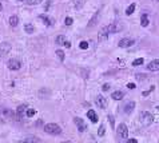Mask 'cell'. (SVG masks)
<instances>
[{
  "instance_id": "1",
  "label": "cell",
  "mask_w": 159,
  "mask_h": 143,
  "mask_svg": "<svg viewBox=\"0 0 159 143\" xmlns=\"http://www.w3.org/2000/svg\"><path fill=\"white\" fill-rule=\"evenodd\" d=\"M44 133H47L48 135H59L62 133V128L56 123H48L44 126Z\"/></svg>"
},
{
  "instance_id": "2",
  "label": "cell",
  "mask_w": 159,
  "mask_h": 143,
  "mask_svg": "<svg viewBox=\"0 0 159 143\" xmlns=\"http://www.w3.org/2000/svg\"><path fill=\"white\" fill-rule=\"evenodd\" d=\"M139 118H141V123L143 126H150L154 122V116H152V114H150L149 111H142Z\"/></svg>"
},
{
  "instance_id": "3",
  "label": "cell",
  "mask_w": 159,
  "mask_h": 143,
  "mask_svg": "<svg viewBox=\"0 0 159 143\" xmlns=\"http://www.w3.org/2000/svg\"><path fill=\"white\" fill-rule=\"evenodd\" d=\"M116 133L119 134V136L122 139H127V136H128V128H127V126H126L124 123H120V125L118 126V128H116Z\"/></svg>"
},
{
  "instance_id": "4",
  "label": "cell",
  "mask_w": 159,
  "mask_h": 143,
  "mask_svg": "<svg viewBox=\"0 0 159 143\" xmlns=\"http://www.w3.org/2000/svg\"><path fill=\"white\" fill-rule=\"evenodd\" d=\"M10 51H11V44L10 43H0V57L7 56Z\"/></svg>"
},
{
  "instance_id": "5",
  "label": "cell",
  "mask_w": 159,
  "mask_h": 143,
  "mask_svg": "<svg viewBox=\"0 0 159 143\" xmlns=\"http://www.w3.org/2000/svg\"><path fill=\"white\" fill-rule=\"evenodd\" d=\"M7 66H8L10 70L16 71V70H19V68L21 67V63H20V60H18V59H10V62H8Z\"/></svg>"
},
{
  "instance_id": "6",
  "label": "cell",
  "mask_w": 159,
  "mask_h": 143,
  "mask_svg": "<svg viewBox=\"0 0 159 143\" xmlns=\"http://www.w3.org/2000/svg\"><path fill=\"white\" fill-rule=\"evenodd\" d=\"M108 34H110L108 27H103L99 31V34H98V40H99V42H105L107 38H108Z\"/></svg>"
},
{
  "instance_id": "7",
  "label": "cell",
  "mask_w": 159,
  "mask_h": 143,
  "mask_svg": "<svg viewBox=\"0 0 159 143\" xmlns=\"http://www.w3.org/2000/svg\"><path fill=\"white\" fill-rule=\"evenodd\" d=\"M135 43L134 39H128V38H123L122 40L119 42V47L120 48H127V47H131V46Z\"/></svg>"
},
{
  "instance_id": "8",
  "label": "cell",
  "mask_w": 159,
  "mask_h": 143,
  "mask_svg": "<svg viewBox=\"0 0 159 143\" xmlns=\"http://www.w3.org/2000/svg\"><path fill=\"white\" fill-rule=\"evenodd\" d=\"M95 104H96L99 108H106L107 107V102H106V98L102 95H98L95 98Z\"/></svg>"
},
{
  "instance_id": "9",
  "label": "cell",
  "mask_w": 159,
  "mask_h": 143,
  "mask_svg": "<svg viewBox=\"0 0 159 143\" xmlns=\"http://www.w3.org/2000/svg\"><path fill=\"white\" fill-rule=\"evenodd\" d=\"M74 123H75L76 126H78V130L79 133H83L84 130H86V125H84V120L80 119V118H74Z\"/></svg>"
},
{
  "instance_id": "10",
  "label": "cell",
  "mask_w": 159,
  "mask_h": 143,
  "mask_svg": "<svg viewBox=\"0 0 159 143\" xmlns=\"http://www.w3.org/2000/svg\"><path fill=\"white\" fill-rule=\"evenodd\" d=\"M147 68H149V71H159V59H155L152 60V62L149 63V66H147Z\"/></svg>"
},
{
  "instance_id": "11",
  "label": "cell",
  "mask_w": 159,
  "mask_h": 143,
  "mask_svg": "<svg viewBox=\"0 0 159 143\" xmlns=\"http://www.w3.org/2000/svg\"><path fill=\"white\" fill-rule=\"evenodd\" d=\"M107 27H108L110 34H115V32H119L120 29H122V27H120L118 23H112V24H110V26H107Z\"/></svg>"
},
{
  "instance_id": "12",
  "label": "cell",
  "mask_w": 159,
  "mask_h": 143,
  "mask_svg": "<svg viewBox=\"0 0 159 143\" xmlns=\"http://www.w3.org/2000/svg\"><path fill=\"white\" fill-rule=\"evenodd\" d=\"M87 116H88V119L91 120L92 123H96L98 120H99V118H98V115L95 114V111H92V110H90V111L87 112Z\"/></svg>"
},
{
  "instance_id": "13",
  "label": "cell",
  "mask_w": 159,
  "mask_h": 143,
  "mask_svg": "<svg viewBox=\"0 0 159 143\" xmlns=\"http://www.w3.org/2000/svg\"><path fill=\"white\" fill-rule=\"evenodd\" d=\"M134 108H135V102H128L124 107V112L126 114H131L134 111Z\"/></svg>"
},
{
  "instance_id": "14",
  "label": "cell",
  "mask_w": 159,
  "mask_h": 143,
  "mask_svg": "<svg viewBox=\"0 0 159 143\" xmlns=\"http://www.w3.org/2000/svg\"><path fill=\"white\" fill-rule=\"evenodd\" d=\"M123 96H124V92L123 91H115V92L111 94V98L114 99V100H120Z\"/></svg>"
},
{
  "instance_id": "15",
  "label": "cell",
  "mask_w": 159,
  "mask_h": 143,
  "mask_svg": "<svg viewBox=\"0 0 159 143\" xmlns=\"http://www.w3.org/2000/svg\"><path fill=\"white\" fill-rule=\"evenodd\" d=\"M141 24H142V27L149 26V16H147L146 13H142L141 15Z\"/></svg>"
},
{
  "instance_id": "16",
  "label": "cell",
  "mask_w": 159,
  "mask_h": 143,
  "mask_svg": "<svg viewBox=\"0 0 159 143\" xmlns=\"http://www.w3.org/2000/svg\"><path fill=\"white\" fill-rule=\"evenodd\" d=\"M26 111H27V106H26V104H21V106H19L18 110H16V112H18L19 116H23V115L26 114Z\"/></svg>"
},
{
  "instance_id": "17",
  "label": "cell",
  "mask_w": 159,
  "mask_h": 143,
  "mask_svg": "<svg viewBox=\"0 0 159 143\" xmlns=\"http://www.w3.org/2000/svg\"><path fill=\"white\" fill-rule=\"evenodd\" d=\"M19 24V18H18V15H12L10 18V26H12V27H16Z\"/></svg>"
},
{
  "instance_id": "18",
  "label": "cell",
  "mask_w": 159,
  "mask_h": 143,
  "mask_svg": "<svg viewBox=\"0 0 159 143\" xmlns=\"http://www.w3.org/2000/svg\"><path fill=\"white\" fill-rule=\"evenodd\" d=\"M39 18H40V19H42V20H43V21H44V24H46V26H48V27H50V26H51V24H52V21H51V20H50V19H48V18H47V16H46V15H40V16H39Z\"/></svg>"
},
{
  "instance_id": "19",
  "label": "cell",
  "mask_w": 159,
  "mask_h": 143,
  "mask_svg": "<svg viewBox=\"0 0 159 143\" xmlns=\"http://www.w3.org/2000/svg\"><path fill=\"white\" fill-rule=\"evenodd\" d=\"M134 11H135V4H130L128 8L126 10V15H132Z\"/></svg>"
},
{
  "instance_id": "20",
  "label": "cell",
  "mask_w": 159,
  "mask_h": 143,
  "mask_svg": "<svg viewBox=\"0 0 159 143\" xmlns=\"http://www.w3.org/2000/svg\"><path fill=\"white\" fill-rule=\"evenodd\" d=\"M24 142H40L39 138H36V136H27V138L23 139Z\"/></svg>"
},
{
  "instance_id": "21",
  "label": "cell",
  "mask_w": 159,
  "mask_h": 143,
  "mask_svg": "<svg viewBox=\"0 0 159 143\" xmlns=\"http://www.w3.org/2000/svg\"><path fill=\"white\" fill-rule=\"evenodd\" d=\"M56 56L59 57V60H62V62H63V60H64V57H66V55H64V52H63L62 49H57V51H56Z\"/></svg>"
},
{
  "instance_id": "22",
  "label": "cell",
  "mask_w": 159,
  "mask_h": 143,
  "mask_svg": "<svg viewBox=\"0 0 159 143\" xmlns=\"http://www.w3.org/2000/svg\"><path fill=\"white\" fill-rule=\"evenodd\" d=\"M24 31H26L27 34H32V32H34V27H32L31 24H26V26H24Z\"/></svg>"
},
{
  "instance_id": "23",
  "label": "cell",
  "mask_w": 159,
  "mask_h": 143,
  "mask_svg": "<svg viewBox=\"0 0 159 143\" xmlns=\"http://www.w3.org/2000/svg\"><path fill=\"white\" fill-rule=\"evenodd\" d=\"M143 62H144L143 57H139V59H135V60H134V62H132V66H134V67H136V66H141V64H143Z\"/></svg>"
},
{
  "instance_id": "24",
  "label": "cell",
  "mask_w": 159,
  "mask_h": 143,
  "mask_svg": "<svg viewBox=\"0 0 159 143\" xmlns=\"http://www.w3.org/2000/svg\"><path fill=\"white\" fill-rule=\"evenodd\" d=\"M26 1V4H28V5H36V4H39L42 0H24Z\"/></svg>"
},
{
  "instance_id": "25",
  "label": "cell",
  "mask_w": 159,
  "mask_h": 143,
  "mask_svg": "<svg viewBox=\"0 0 159 143\" xmlns=\"http://www.w3.org/2000/svg\"><path fill=\"white\" fill-rule=\"evenodd\" d=\"M35 114H36V111H35L34 108H27V111H26V115H27V116L31 118V116H34Z\"/></svg>"
},
{
  "instance_id": "26",
  "label": "cell",
  "mask_w": 159,
  "mask_h": 143,
  "mask_svg": "<svg viewBox=\"0 0 159 143\" xmlns=\"http://www.w3.org/2000/svg\"><path fill=\"white\" fill-rule=\"evenodd\" d=\"M64 42H66V39H64V36H63V35H59V36L56 38V43H57V44H64Z\"/></svg>"
},
{
  "instance_id": "27",
  "label": "cell",
  "mask_w": 159,
  "mask_h": 143,
  "mask_svg": "<svg viewBox=\"0 0 159 143\" xmlns=\"http://www.w3.org/2000/svg\"><path fill=\"white\" fill-rule=\"evenodd\" d=\"M108 122H110V125H111V128H115V120H114L112 115H108Z\"/></svg>"
},
{
  "instance_id": "28",
  "label": "cell",
  "mask_w": 159,
  "mask_h": 143,
  "mask_svg": "<svg viewBox=\"0 0 159 143\" xmlns=\"http://www.w3.org/2000/svg\"><path fill=\"white\" fill-rule=\"evenodd\" d=\"M98 135H99V136H103V135H105V126H100V127H99V130H98Z\"/></svg>"
},
{
  "instance_id": "29",
  "label": "cell",
  "mask_w": 159,
  "mask_h": 143,
  "mask_svg": "<svg viewBox=\"0 0 159 143\" xmlns=\"http://www.w3.org/2000/svg\"><path fill=\"white\" fill-rule=\"evenodd\" d=\"M79 47H80L82 49H87V48H88V42H80Z\"/></svg>"
},
{
  "instance_id": "30",
  "label": "cell",
  "mask_w": 159,
  "mask_h": 143,
  "mask_svg": "<svg viewBox=\"0 0 159 143\" xmlns=\"http://www.w3.org/2000/svg\"><path fill=\"white\" fill-rule=\"evenodd\" d=\"M72 19H71V18H66V21H64V23H66V26H71V24H72Z\"/></svg>"
},
{
  "instance_id": "31",
  "label": "cell",
  "mask_w": 159,
  "mask_h": 143,
  "mask_svg": "<svg viewBox=\"0 0 159 143\" xmlns=\"http://www.w3.org/2000/svg\"><path fill=\"white\" fill-rule=\"evenodd\" d=\"M154 88H155V87H154V86H151V88H150L149 91H143V92H142V95H143V96H147V95H149L150 92H151V91H152V90H154Z\"/></svg>"
},
{
  "instance_id": "32",
  "label": "cell",
  "mask_w": 159,
  "mask_h": 143,
  "mask_svg": "<svg viewBox=\"0 0 159 143\" xmlns=\"http://www.w3.org/2000/svg\"><path fill=\"white\" fill-rule=\"evenodd\" d=\"M108 88H110V84H108V83H106L105 86H103V91H107Z\"/></svg>"
},
{
  "instance_id": "33",
  "label": "cell",
  "mask_w": 159,
  "mask_h": 143,
  "mask_svg": "<svg viewBox=\"0 0 159 143\" xmlns=\"http://www.w3.org/2000/svg\"><path fill=\"white\" fill-rule=\"evenodd\" d=\"M127 87H128V88L132 90V88H135V84H134V83H128V84H127Z\"/></svg>"
},
{
  "instance_id": "34",
  "label": "cell",
  "mask_w": 159,
  "mask_h": 143,
  "mask_svg": "<svg viewBox=\"0 0 159 143\" xmlns=\"http://www.w3.org/2000/svg\"><path fill=\"white\" fill-rule=\"evenodd\" d=\"M64 46H66L67 48H70V47H71V43H70V42H64Z\"/></svg>"
},
{
  "instance_id": "35",
  "label": "cell",
  "mask_w": 159,
  "mask_h": 143,
  "mask_svg": "<svg viewBox=\"0 0 159 143\" xmlns=\"http://www.w3.org/2000/svg\"><path fill=\"white\" fill-rule=\"evenodd\" d=\"M3 10V5H1V3H0V11H1Z\"/></svg>"
},
{
  "instance_id": "36",
  "label": "cell",
  "mask_w": 159,
  "mask_h": 143,
  "mask_svg": "<svg viewBox=\"0 0 159 143\" xmlns=\"http://www.w3.org/2000/svg\"><path fill=\"white\" fill-rule=\"evenodd\" d=\"M20 1H23V0H20Z\"/></svg>"
},
{
  "instance_id": "37",
  "label": "cell",
  "mask_w": 159,
  "mask_h": 143,
  "mask_svg": "<svg viewBox=\"0 0 159 143\" xmlns=\"http://www.w3.org/2000/svg\"><path fill=\"white\" fill-rule=\"evenodd\" d=\"M158 1H159V0H158Z\"/></svg>"
}]
</instances>
